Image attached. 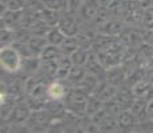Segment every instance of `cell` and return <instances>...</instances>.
<instances>
[{"label":"cell","instance_id":"277c9868","mask_svg":"<svg viewBox=\"0 0 153 133\" xmlns=\"http://www.w3.org/2000/svg\"><path fill=\"white\" fill-rule=\"evenodd\" d=\"M143 22L148 28H153V7L148 8L143 16Z\"/></svg>","mask_w":153,"mask_h":133},{"label":"cell","instance_id":"5b68a950","mask_svg":"<svg viewBox=\"0 0 153 133\" xmlns=\"http://www.w3.org/2000/svg\"><path fill=\"white\" fill-rule=\"evenodd\" d=\"M24 5V1L23 0H8L7 1V7L10 8L11 11H17Z\"/></svg>","mask_w":153,"mask_h":133},{"label":"cell","instance_id":"3957f363","mask_svg":"<svg viewBox=\"0 0 153 133\" xmlns=\"http://www.w3.org/2000/svg\"><path fill=\"white\" fill-rule=\"evenodd\" d=\"M47 96L51 97L52 100H61L64 96H65V88L61 82H52V84L48 85L47 88Z\"/></svg>","mask_w":153,"mask_h":133},{"label":"cell","instance_id":"6da1fadb","mask_svg":"<svg viewBox=\"0 0 153 133\" xmlns=\"http://www.w3.org/2000/svg\"><path fill=\"white\" fill-rule=\"evenodd\" d=\"M1 67L7 72H15L20 68V56L15 49L5 48L1 49Z\"/></svg>","mask_w":153,"mask_h":133},{"label":"cell","instance_id":"7a4b0ae2","mask_svg":"<svg viewBox=\"0 0 153 133\" xmlns=\"http://www.w3.org/2000/svg\"><path fill=\"white\" fill-rule=\"evenodd\" d=\"M84 19H95L99 15V1L96 0H88L83 4L80 10Z\"/></svg>","mask_w":153,"mask_h":133},{"label":"cell","instance_id":"8992f818","mask_svg":"<svg viewBox=\"0 0 153 133\" xmlns=\"http://www.w3.org/2000/svg\"><path fill=\"white\" fill-rule=\"evenodd\" d=\"M141 1H143V0H141Z\"/></svg>","mask_w":153,"mask_h":133}]
</instances>
